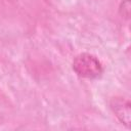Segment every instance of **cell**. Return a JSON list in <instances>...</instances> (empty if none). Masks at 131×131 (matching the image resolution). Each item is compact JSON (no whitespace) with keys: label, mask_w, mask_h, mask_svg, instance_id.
I'll return each instance as SVG.
<instances>
[{"label":"cell","mask_w":131,"mask_h":131,"mask_svg":"<svg viewBox=\"0 0 131 131\" xmlns=\"http://www.w3.org/2000/svg\"><path fill=\"white\" fill-rule=\"evenodd\" d=\"M74 72L81 78L95 79L101 76L103 72L100 60L93 54L83 52L76 55L72 63Z\"/></svg>","instance_id":"6da1fadb"},{"label":"cell","mask_w":131,"mask_h":131,"mask_svg":"<svg viewBox=\"0 0 131 131\" xmlns=\"http://www.w3.org/2000/svg\"><path fill=\"white\" fill-rule=\"evenodd\" d=\"M110 107L117 117V119L124 124L126 127L130 126L131 122V103L130 100L122 97V96H116L113 97L110 101Z\"/></svg>","instance_id":"7a4b0ae2"}]
</instances>
